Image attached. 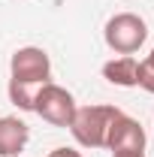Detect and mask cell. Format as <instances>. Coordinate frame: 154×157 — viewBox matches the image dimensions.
<instances>
[{"label":"cell","instance_id":"cell-2","mask_svg":"<svg viewBox=\"0 0 154 157\" xmlns=\"http://www.w3.org/2000/svg\"><path fill=\"white\" fill-rule=\"evenodd\" d=\"M103 39L115 55H136L148 39V24L136 12H118L106 21Z\"/></svg>","mask_w":154,"mask_h":157},{"label":"cell","instance_id":"cell-10","mask_svg":"<svg viewBox=\"0 0 154 157\" xmlns=\"http://www.w3.org/2000/svg\"><path fill=\"white\" fill-rule=\"evenodd\" d=\"M48 157H82L76 148H55V151H48Z\"/></svg>","mask_w":154,"mask_h":157},{"label":"cell","instance_id":"cell-4","mask_svg":"<svg viewBox=\"0 0 154 157\" xmlns=\"http://www.w3.org/2000/svg\"><path fill=\"white\" fill-rule=\"evenodd\" d=\"M9 78L21 82V85H45L52 82V58L45 48L39 45H24L15 48L9 58Z\"/></svg>","mask_w":154,"mask_h":157},{"label":"cell","instance_id":"cell-7","mask_svg":"<svg viewBox=\"0 0 154 157\" xmlns=\"http://www.w3.org/2000/svg\"><path fill=\"white\" fill-rule=\"evenodd\" d=\"M103 78L109 85H118V88H136L139 85V60L133 55H121L115 60H106L103 63Z\"/></svg>","mask_w":154,"mask_h":157},{"label":"cell","instance_id":"cell-6","mask_svg":"<svg viewBox=\"0 0 154 157\" xmlns=\"http://www.w3.org/2000/svg\"><path fill=\"white\" fill-rule=\"evenodd\" d=\"M27 142H30V127L21 118H0V157H21Z\"/></svg>","mask_w":154,"mask_h":157},{"label":"cell","instance_id":"cell-3","mask_svg":"<svg viewBox=\"0 0 154 157\" xmlns=\"http://www.w3.org/2000/svg\"><path fill=\"white\" fill-rule=\"evenodd\" d=\"M76 109H79L76 97H73L67 88L55 85V82H45L37 91V100H33V112H37L45 124H52V127H70Z\"/></svg>","mask_w":154,"mask_h":157},{"label":"cell","instance_id":"cell-1","mask_svg":"<svg viewBox=\"0 0 154 157\" xmlns=\"http://www.w3.org/2000/svg\"><path fill=\"white\" fill-rule=\"evenodd\" d=\"M121 115L118 106H79L73 121H70V133L82 148H106L109 130L115 124V118Z\"/></svg>","mask_w":154,"mask_h":157},{"label":"cell","instance_id":"cell-8","mask_svg":"<svg viewBox=\"0 0 154 157\" xmlns=\"http://www.w3.org/2000/svg\"><path fill=\"white\" fill-rule=\"evenodd\" d=\"M42 88V85H39ZM37 85H21V82H12L9 78V100L18 106V109H24V112H33V100H37V91H39Z\"/></svg>","mask_w":154,"mask_h":157},{"label":"cell","instance_id":"cell-9","mask_svg":"<svg viewBox=\"0 0 154 157\" xmlns=\"http://www.w3.org/2000/svg\"><path fill=\"white\" fill-rule=\"evenodd\" d=\"M136 88H145L148 94H154V48L145 60H139V85Z\"/></svg>","mask_w":154,"mask_h":157},{"label":"cell","instance_id":"cell-5","mask_svg":"<svg viewBox=\"0 0 154 157\" xmlns=\"http://www.w3.org/2000/svg\"><path fill=\"white\" fill-rule=\"evenodd\" d=\"M145 130L142 124L130 115L115 118L112 130H109V139H106V148L112 151V157H145Z\"/></svg>","mask_w":154,"mask_h":157}]
</instances>
